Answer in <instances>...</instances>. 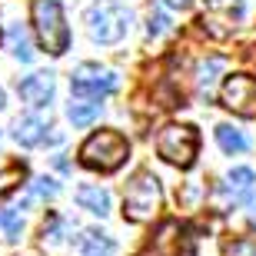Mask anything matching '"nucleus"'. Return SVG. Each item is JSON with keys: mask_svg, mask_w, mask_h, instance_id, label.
Wrapping results in <instances>:
<instances>
[{"mask_svg": "<svg viewBox=\"0 0 256 256\" xmlns=\"http://www.w3.org/2000/svg\"><path fill=\"white\" fill-rule=\"evenodd\" d=\"M130 143L126 136H120L116 130H100L94 136H86L80 146V163L86 170H100V173H114L120 163L126 160Z\"/></svg>", "mask_w": 256, "mask_h": 256, "instance_id": "1", "label": "nucleus"}, {"mask_svg": "<svg viewBox=\"0 0 256 256\" xmlns=\"http://www.w3.org/2000/svg\"><path fill=\"white\" fill-rule=\"evenodd\" d=\"M30 14H34V30H37L40 47L47 54H54V57H60L66 50V44H70V30H66L60 0H34Z\"/></svg>", "mask_w": 256, "mask_h": 256, "instance_id": "2", "label": "nucleus"}, {"mask_svg": "<svg viewBox=\"0 0 256 256\" xmlns=\"http://www.w3.org/2000/svg\"><path fill=\"white\" fill-rule=\"evenodd\" d=\"M160 203H163L160 180L150 170L133 173V180L126 183V193H124V216L130 223H146V220L156 216Z\"/></svg>", "mask_w": 256, "mask_h": 256, "instance_id": "3", "label": "nucleus"}, {"mask_svg": "<svg viewBox=\"0 0 256 256\" xmlns=\"http://www.w3.org/2000/svg\"><path fill=\"white\" fill-rule=\"evenodd\" d=\"M86 24H90V37L96 44H116V40H124L126 27H130V10L114 4V0H100L96 7H90L86 14Z\"/></svg>", "mask_w": 256, "mask_h": 256, "instance_id": "4", "label": "nucleus"}, {"mask_svg": "<svg viewBox=\"0 0 256 256\" xmlns=\"http://www.w3.org/2000/svg\"><path fill=\"white\" fill-rule=\"evenodd\" d=\"M196 146H200V136L193 126L170 124V126H163L160 136H156V153L166 163H173V166H190L193 156H196Z\"/></svg>", "mask_w": 256, "mask_h": 256, "instance_id": "5", "label": "nucleus"}, {"mask_svg": "<svg viewBox=\"0 0 256 256\" xmlns=\"http://www.w3.org/2000/svg\"><path fill=\"white\" fill-rule=\"evenodd\" d=\"M120 86V76L114 70H106L100 64H84L76 66L74 76H70V90L76 96H90V100H104Z\"/></svg>", "mask_w": 256, "mask_h": 256, "instance_id": "6", "label": "nucleus"}, {"mask_svg": "<svg viewBox=\"0 0 256 256\" xmlns=\"http://www.w3.org/2000/svg\"><path fill=\"white\" fill-rule=\"evenodd\" d=\"M220 96H223V106H230L233 114L256 116V76H246V74L226 76Z\"/></svg>", "mask_w": 256, "mask_h": 256, "instance_id": "7", "label": "nucleus"}, {"mask_svg": "<svg viewBox=\"0 0 256 256\" xmlns=\"http://www.w3.org/2000/svg\"><path fill=\"white\" fill-rule=\"evenodd\" d=\"M193 246L190 240L183 236V226L176 223V220H166L160 226V233L146 243V250H140L136 256H190Z\"/></svg>", "mask_w": 256, "mask_h": 256, "instance_id": "8", "label": "nucleus"}, {"mask_svg": "<svg viewBox=\"0 0 256 256\" xmlns=\"http://www.w3.org/2000/svg\"><path fill=\"white\" fill-rule=\"evenodd\" d=\"M17 90L30 106H47L54 100V74H30L20 80Z\"/></svg>", "mask_w": 256, "mask_h": 256, "instance_id": "9", "label": "nucleus"}, {"mask_svg": "<svg viewBox=\"0 0 256 256\" xmlns=\"http://www.w3.org/2000/svg\"><path fill=\"white\" fill-rule=\"evenodd\" d=\"M74 256H114V240L106 233H96V230H86L84 236L76 240Z\"/></svg>", "mask_w": 256, "mask_h": 256, "instance_id": "10", "label": "nucleus"}, {"mask_svg": "<svg viewBox=\"0 0 256 256\" xmlns=\"http://www.w3.org/2000/svg\"><path fill=\"white\" fill-rule=\"evenodd\" d=\"M76 203L84 210H90V213H96V216H106L110 213V193L100 190V186H90V183L76 190Z\"/></svg>", "mask_w": 256, "mask_h": 256, "instance_id": "11", "label": "nucleus"}, {"mask_svg": "<svg viewBox=\"0 0 256 256\" xmlns=\"http://www.w3.org/2000/svg\"><path fill=\"white\" fill-rule=\"evenodd\" d=\"M44 133H47V124L40 120V116H20L17 120V130H14V136H17L20 146H37L40 140H44Z\"/></svg>", "mask_w": 256, "mask_h": 256, "instance_id": "12", "label": "nucleus"}, {"mask_svg": "<svg viewBox=\"0 0 256 256\" xmlns=\"http://www.w3.org/2000/svg\"><path fill=\"white\" fill-rule=\"evenodd\" d=\"M226 190H230V196H233V203H243V200L250 196V190H253V170H246V166L233 170L226 176Z\"/></svg>", "mask_w": 256, "mask_h": 256, "instance_id": "13", "label": "nucleus"}, {"mask_svg": "<svg viewBox=\"0 0 256 256\" xmlns=\"http://www.w3.org/2000/svg\"><path fill=\"white\" fill-rule=\"evenodd\" d=\"M216 143H220L226 153H243V150L250 146L246 136H243L240 130H233L230 124H220V126H216Z\"/></svg>", "mask_w": 256, "mask_h": 256, "instance_id": "14", "label": "nucleus"}, {"mask_svg": "<svg viewBox=\"0 0 256 256\" xmlns=\"http://www.w3.org/2000/svg\"><path fill=\"white\" fill-rule=\"evenodd\" d=\"M66 116L74 126H90L100 116V104H70L66 106Z\"/></svg>", "mask_w": 256, "mask_h": 256, "instance_id": "15", "label": "nucleus"}, {"mask_svg": "<svg viewBox=\"0 0 256 256\" xmlns=\"http://www.w3.org/2000/svg\"><path fill=\"white\" fill-rule=\"evenodd\" d=\"M223 256H256V233H243L223 243Z\"/></svg>", "mask_w": 256, "mask_h": 256, "instance_id": "16", "label": "nucleus"}, {"mask_svg": "<svg viewBox=\"0 0 256 256\" xmlns=\"http://www.w3.org/2000/svg\"><path fill=\"white\" fill-rule=\"evenodd\" d=\"M20 233H24V216L17 210H0V236L20 240Z\"/></svg>", "mask_w": 256, "mask_h": 256, "instance_id": "17", "label": "nucleus"}, {"mask_svg": "<svg viewBox=\"0 0 256 256\" xmlns=\"http://www.w3.org/2000/svg\"><path fill=\"white\" fill-rule=\"evenodd\" d=\"M223 70V60L220 57H210L206 64L200 66V74H196V84H200V90L210 96V86H213V80H216V74Z\"/></svg>", "mask_w": 256, "mask_h": 256, "instance_id": "18", "label": "nucleus"}, {"mask_svg": "<svg viewBox=\"0 0 256 256\" xmlns=\"http://www.w3.org/2000/svg\"><path fill=\"white\" fill-rule=\"evenodd\" d=\"M10 47H14V57H17V60H24V64H30V60H34V50H30V44H27L24 27H14V30H10Z\"/></svg>", "mask_w": 256, "mask_h": 256, "instance_id": "19", "label": "nucleus"}, {"mask_svg": "<svg viewBox=\"0 0 256 256\" xmlns=\"http://www.w3.org/2000/svg\"><path fill=\"white\" fill-rule=\"evenodd\" d=\"M150 37H156V34H163V30H166V17H163V14H156V17H150Z\"/></svg>", "mask_w": 256, "mask_h": 256, "instance_id": "20", "label": "nucleus"}, {"mask_svg": "<svg viewBox=\"0 0 256 256\" xmlns=\"http://www.w3.org/2000/svg\"><path fill=\"white\" fill-rule=\"evenodd\" d=\"M37 193H44V196H54V193H57V183L44 176V180H37Z\"/></svg>", "mask_w": 256, "mask_h": 256, "instance_id": "21", "label": "nucleus"}, {"mask_svg": "<svg viewBox=\"0 0 256 256\" xmlns=\"http://www.w3.org/2000/svg\"><path fill=\"white\" fill-rule=\"evenodd\" d=\"M0 106H4V90H0Z\"/></svg>", "mask_w": 256, "mask_h": 256, "instance_id": "22", "label": "nucleus"}]
</instances>
